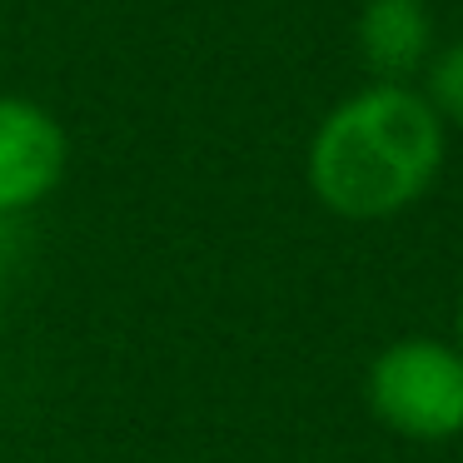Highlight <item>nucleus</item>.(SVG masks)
<instances>
[{"label": "nucleus", "mask_w": 463, "mask_h": 463, "mask_svg": "<svg viewBox=\"0 0 463 463\" xmlns=\"http://www.w3.org/2000/svg\"><path fill=\"white\" fill-rule=\"evenodd\" d=\"M449 125L419 85L373 80L319 120L304 155L314 200L339 220H389L433 190Z\"/></svg>", "instance_id": "obj_1"}, {"label": "nucleus", "mask_w": 463, "mask_h": 463, "mask_svg": "<svg viewBox=\"0 0 463 463\" xmlns=\"http://www.w3.org/2000/svg\"><path fill=\"white\" fill-rule=\"evenodd\" d=\"M369 409L383 429L419 443L463 433V349L409 334L389 344L369 369Z\"/></svg>", "instance_id": "obj_2"}, {"label": "nucleus", "mask_w": 463, "mask_h": 463, "mask_svg": "<svg viewBox=\"0 0 463 463\" xmlns=\"http://www.w3.org/2000/svg\"><path fill=\"white\" fill-rule=\"evenodd\" d=\"M71 165L65 125L25 95H0V220L25 214L55 194Z\"/></svg>", "instance_id": "obj_3"}, {"label": "nucleus", "mask_w": 463, "mask_h": 463, "mask_svg": "<svg viewBox=\"0 0 463 463\" xmlns=\"http://www.w3.org/2000/svg\"><path fill=\"white\" fill-rule=\"evenodd\" d=\"M359 55L379 80L409 85L413 75L429 71L433 51V15L423 0H364L359 25H354Z\"/></svg>", "instance_id": "obj_4"}, {"label": "nucleus", "mask_w": 463, "mask_h": 463, "mask_svg": "<svg viewBox=\"0 0 463 463\" xmlns=\"http://www.w3.org/2000/svg\"><path fill=\"white\" fill-rule=\"evenodd\" d=\"M423 100L439 110L443 125L463 130V41H449L433 51L429 71H423Z\"/></svg>", "instance_id": "obj_5"}, {"label": "nucleus", "mask_w": 463, "mask_h": 463, "mask_svg": "<svg viewBox=\"0 0 463 463\" xmlns=\"http://www.w3.org/2000/svg\"><path fill=\"white\" fill-rule=\"evenodd\" d=\"M458 349H463V299H458Z\"/></svg>", "instance_id": "obj_6"}]
</instances>
